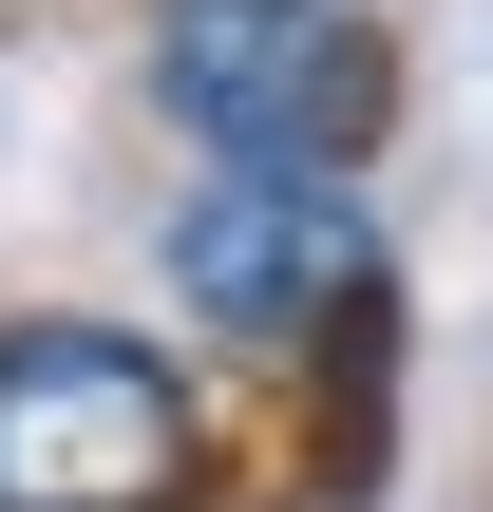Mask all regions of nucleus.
<instances>
[{
	"label": "nucleus",
	"instance_id": "obj_3",
	"mask_svg": "<svg viewBox=\"0 0 493 512\" xmlns=\"http://www.w3.org/2000/svg\"><path fill=\"white\" fill-rule=\"evenodd\" d=\"M171 304L228 361H342L399 304V247L361 209V171H190L171 209Z\"/></svg>",
	"mask_w": 493,
	"mask_h": 512
},
{
	"label": "nucleus",
	"instance_id": "obj_2",
	"mask_svg": "<svg viewBox=\"0 0 493 512\" xmlns=\"http://www.w3.org/2000/svg\"><path fill=\"white\" fill-rule=\"evenodd\" d=\"M152 114L209 171H380L399 19L380 0H152Z\"/></svg>",
	"mask_w": 493,
	"mask_h": 512
},
{
	"label": "nucleus",
	"instance_id": "obj_1",
	"mask_svg": "<svg viewBox=\"0 0 493 512\" xmlns=\"http://www.w3.org/2000/svg\"><path fill=\"white\" fill-rule=\"evenodd\" d=\"M228 437L209 380L95 304H19L0 323V512H209Z\"/></svg>",
	"mask_w": 493,
	"mask_h": 512
}]
</instances>
